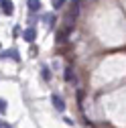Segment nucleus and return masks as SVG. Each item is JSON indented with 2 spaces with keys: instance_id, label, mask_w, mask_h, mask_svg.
Returning <instances> with one entry per match:
<instances>
[{
  "instance_id": "1",
  "label": "nucleus",
  "mask_w": 126,
  "mask_h": 128,
  "mask_svg": "<svg viewBox=\"0 0 126 128\" xmlns=\"http://www.w3.org/2000/svg\"><path fill=\"white\" fill-rule=\"evenodd\" d=\"M35 37H37V33H35V28H33V26H30V28H24L22 39H24L26 43H33V41H35Z\"/></svg>"
},
{
  "instance_id": "7",
  "label": "nucleus",
  "mask_w": 126,
  "mask_h": 128,
  "mask_svg": "<svg viewBox=\"0 0 126 128\" xmlns=\"http://www.w3.org/2000/svg\"><path fill=\"white\" fill-rule=\"evenodd\" d=\"M0 112H2V114L6 112V100H2V98H0Z\"/></svg>"
},
{
  "instance_id": "9",
  "label": "nucleus",
  "mask_w": 126,
  "mask_h": 128,
  "mask_svg": "<svg viewBox=\"0 0 126 128\" xmlns=\"http://www.w3.org/2000/svg\"><path fill=\"white\" fill-rule=\"evenodd\" d=\"M0 128H10V124H6V122H0Z\"/></svg>"
},
{
  "instance_id": "4",
  "label": "nucleus",
  "mask_w": 126,
  "mask_h": 128,
  "mask_svg": "<svg viewBox=\"0 0 126 128\" xmlns=\"http://www.w3.org/2000/svg\"><path fill=\"white\" fill-rule=\"evenodd\" d=\"M65 82H69V84L73 82V84H75V73H73L71 67H65Z\"/></svg>"
},
{
  "instance_id": "5",
  "label": "nucleus",
  "mask_w": 126,
  "mask_h": 128,
  "mask_svg": "<svg viewBox=\"0 0 126 128\" xmlns=\"http://www.w3.org/2000/svg\"><path fill=\"white\" fill-rule=\"evenodd\" d=\"M28 8L33 10V12H37V10H41V0H28Z\"/></svg>"
},
{
  "instance_id": "8",
  "label": "nucleus",
  "mask_w": 126,
  "mask_h": 128,
  "mask_svg": "<svg viewBox=\"0 0 126 128\" xmlns=\"http://www.w3.org/2000/svg\"><path fill=\"white\" fill-rule=\"evenodd\" d=\"M43 77H45V79H49V69H47V67L43 69Z\"/></svg>"
},
{
  "instance_id": "6",
  "label": "nucleus",
  "mask_w": 126,
  "mask_h": 128,
  "mask_svg": "<svg viewBox=\"0 0 126 128\" xmlns=\"http://www.w3.org/2000/svg\"><path fill=\"white\" fill-rule=\"evenodd\" d=\"M65 4V0H53V8H61Z\"/></svg>"
},
{
  "instance_id": "3",
  "label": "nucleus",
  "mask_w": 126,
  "mask_h": 128,
  "mask_svg": "<svg viewBox=\"0 0 126 128\" xmlns=\"http://www.w3.org/2000/svg\"><path fill=\"white\" fill-rule=\"evenodd\" d=\"M51 102H53V106H55L59 112H63V110H65V102H63L59 96H53V98H51Z\"/></svg>"
},
{
  "instance_id": "2",
  "label": "nucleus",
  "mask_w": 126,
  "mask_h": 128,
  "mask_svg": "<svg viewBox=\"0 0 126 128\" xmlns=\"http://www.w3.org/2000/svg\"><path fill=\"white\" fill-rule=\"evenodd\" d=\"M0 6H2L4 14H12L14 12V4L10 2V0H0Z\"/></svg>"
}]
</instances>
